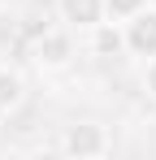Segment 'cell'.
I'll list each match as a JSON object with an SVG mask.
<instances>
[{
  "label": "cell",
  "instance_id": "1",
  "mask_svg": "<svg viewBox=\"0 0 156 160\" xmlns=\"http://www.w3.org/2000/svg\"><path fill=\"white\" fill-rule=\"evenodd\" d=\"M61 156H74V160H100L113 152V134L104 121H70L61 130V143H56Z\"/></svg>",
  "mask_w": 156,
  "mask_h": 160
},
{
  "label": "cell",
  "instance_id": "2",
  "mask_svg": "<svg viewBox=\"0 0 156 160\" xmlns=\"http://www.w3.org/2000/svg\"><path fill=\"white\" fill-rule=\"evenodd\" d=\"M74 56H78V43H74V30L70 26H52L44 39L30 43V61H35L44 74H56V69L74 65Z\"/></svg>",
  "mask_w": 156,
  "mask_h": 160
},
{
  "label": "cell",
  "instance_id": "3",
  "mask_svg": "<svg viewBox=\"0 0 156 160\" xmlns=\"http://www.w3.org/2000/svg\"><path fill=\"white\" fill-rule=\"evenodd\" d=\"M122 30H126V56H156V4H148V9H139L130 22H122Z\"/></svg>",
  "mask_w": 156,
  "mask_h": 160
},
{
  "label": "cell",
  "instance_id": "4",
  "mask_svg": "<svg viewBox=\"0 0 156 160\" xmlns=\"http://www.w3.org/2000/svg\"><path fill=\"white\" fill-rule=\"evenodd\" d=\"M87 52L100 56V61H113V56H126V30L122 22H96V26L87 30Z\"/></svg>",
  "mask_w": 156,
  "mask_h": 160
},
{
  "label": "cell",
  "instance_id": "5",
  "mask_svg": "<svg viewBox=\"0 0 156 160\" xmlns=\"http://www.w3.org/2000/svg\"><path fill=\"white\" fill-rule=\"evenodd\" d=\"M56 22L87 35L96 22H104V0H56Z\"/></svg>",
  "mask_w": 156,
  "mask_h": 160
},
{
  "label": "cell",
  "instance_id": "6",
  "mask_svg": "<svg viewBox=\"0 0 156 160\" xmlns=\"http://www.w3.org/2000/svg\"><path fill=\"white\" fill-rule=\"evenodd\" d=\"M26 100V78L13 65H0V112H13Z\"/></svg>",
  "mask_w": 156,
  "mask_h": 160
},
{
  "label": "cell",
  "instance_id": "7",
  "mask_svg": "<svg viewBox=\"0 0 156 160\" xmlns=\"http://www.w3.org/2000/svg\"><path fill=\"white\" fill-rule=\"evenodd\" d=\"M52 26H56V22H52L48 13H26L22 26H18V39H22V43H35V39H44Z\"/></svg>",
  "mask_w": 156,
  "mask_h": 160
},
{
  "label": "cell",
  "instance_id": "8",
  "mask_svg": "<svg viewBox=\"0 0 156 160\" xmlns=\"http://www.w3.org/2000/svg\"><path fill=\"white\" fill-rule=\"evenodd\" d=\"M152 0H104V18L108 22H130L139 9H148Z\"/></svg>",
  "mask_w": 156,
  "mask_h": 160
},
{
  "label": "cell",
  "instance_id": "9",
  "mask_svg": "<svg viewBox=\"0 0 156 160\" xmlns=\"http://www.w3.org/2000/svg\"><path fill=\"white\" fill-rule=\"evenodd\" d=\"M139 87H143V95L156 104V56H148L143 61V74H139Z\"/></svg>",
  "mask_w": 156,
  "mask_h": 160
},
{
  "label": "cell",
  "instance_id": "10",
  "mask_svg": "<svg viewBox=\"0 0 156 160\" xmlns=\"http://www.w3.org/2000/svg\"><path fill=\"white\" fill-rule=\"evenodd\" d=\"M4 121H9V112H0V134H4Z\"/></svg>",
  "mask_w": 156,
  "mask_h": 160
}]
</instances>
